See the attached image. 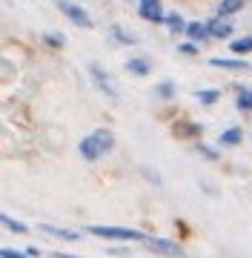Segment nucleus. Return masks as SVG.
<instances>
[{"label": "nucleus", "instance_id": "1", "mask_svg": "<svg viewBox=\"0 0 252 258\" xmlns=\"http://www.w3.org/2000/svg\"><path fill=\"white\" fill-rule=\"evenodd\" d=\"M115 147V135L109 132V129H95L92 135H86L83 141H80V155L86 158V161H101L103 155H109Z\"/></svg>", "mask_w": 252, "mask_h": 258}, {"label": "nucleus", "instance_id": "2", "mask_svg": "<svg viewBox=\"0 0 252 258\" xmlns=\"http://www.w3.org/2000/svg\"><path fill=\"white\" fill-rule=\"evenodd\" d=\"M86 232H92V235H101V238H118V241H149L146 232H138V230H126V227H103V224H95L89 227Z\"/></svg>", "mask_w": 252, "mask_h": 258}, {"label": "nucleus", "instance_id": "3", "mask_svg": "<svg viewBox=\"0 0 252 258\" xmlns=\"http://www.w3.org/2000/svg\"><path fill=\"white\" fill-rule=\"evenodd\" d=\"M55 3H57V9L63 12L66 18L75 23V26H80V29H92V18H89V15H86V12L80 9V6H77V3H69V0H55Z\"/></svg>", "mask_w": 252, "mask_h": 258}, {"label": "nucleus", "instance_id": "4", "mask_svg": "<svg viewBox=\"0 0 252 258\" xmlns=\"http://www.w3.org/2000/svg\"><path fill=\"white\" fill-rule=\"evenodd\" d=\"M89 72H92V81H95V86L101 89L106 98H118V89H115V83H112V78H109V72L103 69V66H98V63H92L89 66Z\"/></svg>", "mask_w": 252, "mask_h": 258}, {"label": "nucleus", "instance_id": "5", "mask_svg": "<svg viewBox=\"0 0 252 258\" xmlns=\"http://www.w3.org/2000/svg\"><path fill=\"white\" fill-rule=\"evenodd\" d=\"M138 15L143 20H149V23H163V20H166V12L160 6V0H140Z\"/></svg>", "mask_w": 252, "mask_h": 258}, {"label": "nucleus", "instance_id": "6", "mask_svg": "<svg viewBox=\"0 0 252 258\" xmlns=\"http://www.w3.org/2000/svg\"><path fill=\"white\" fill-rule=\"evenodd\" d=\"M155 252H160V255H169V258H181L184 255V249L178 247L175 241H166V238H149L146 241Z\"/></svg>", "mask_w": 252, "mask_h": 258}, {"label": "nucleus", "instance_id": "7", "mask_svg": "<svg viewBox=\"0 0 252 258\" xmlns=\"http://www.w3.org/2000/svg\"><path fill=\"white\" fill-rule=\"evenodd\" d=\"M209 63H212L215 69H232V72H246V69H249V63L241 60V57H212Z\"/></svg>", "mask_w": 252, "mask_h": 258}, {"label": "nucleus", "instance_id": "8", "mask_svg": "<svg viewBox=\"0 0 252 258\" xmlns=\"http://www.w3.org/2000/svg\"><path fill=\"white\" fill-rule=\"evenodd\" d=\"M206 26H209V35H212V37H229V35L235 32V26L229 23V20H224V18H215V20H209Z\"/></svg>", "mask_w": 252, "mask_h": 258}, {"label": "nucleus", "instance_id": "9", "mask_svg": "<svg viewBox=\"0 0 252 258\" xmlns=\"http://www.w3.org/2000/svg\"><path fill=\"white\" fill-rule=\"evenodd\" d=\"M149 60H143V57H132V60H126V72L138 75V78H143V75H149Z\"/></svg>", "mask_w": 252, "mask_h": 258}, {"label": "nucleus", "instance_id": "10", "mask_svg": "<svg viewBox=\"0 0 252 258\" xmlns=\"http://www.w3.org/2000/svg\"><path fill=\"white\" fill-rule=\"evenodd\" d=\"M187 35L192 37V40H206V37H209V26L192 20V23H187Z\"/></svg>", "mask_w": 252, "mask_h": 258}, {"label": "nucleus", "instance_id": "11", "mask_svg": "<svg viewBox=\"0 0 252 258\" xmlns=\"http://www.w3.org/2000/svg\"><path fill=\"white\" fill-rule=\"evenodd\" d=\"M40 230L46 232V235H55V238H63V241H77L80 235L77 232H69V230H60V227H52V224H43Z\"/></svg>", "mask_w": 252, "mask_h": 258}, {"label": "nucleus", "instance_id": "12", "mask_svg": "<svg viewBox=\"0 0 252 258\" xmlns=\"http://www.w3.org/2000/svg\"><path fill=\"white\" fill-rule=\"evenodd\" d=\"M243 3H246V0H221L218 15H221V18H226V15H235V12L243 9Z\"/></svg>", "mask_w": 252, "mask_h": 258}, {"label": "nucleus", "instance_id": "13", "mask_svg": "<svg viewBox=\"0 0 252 258\" xmlns=\"http://www.w3.org/2000/svg\"><path fill=\"white\" fill-rule=\"evenodd\" d=\"M241 138H243V132L238 126H232V129H226L218 141H221V147H235V144H241Z\"/></svg>", "mask_w": 252, "mask_h": 258}, {"label": "nucleus", "instance_id": "14", "mask_svg": "<svg viewBox=\"0 0 252 258\" xmlns=\"http://www.w3.org/2000/svg\"><path fill=\"white\" fill-rule=\"evenodd\" d=\"M229 49H232V55H249V52H252V35L232 40V43H229Z\"/></svg>", "mask_w": 252, "mask_h": 258}, {"label": "nucleus", "instance_id": "15", "mask_svg": "<svg viewBox=\"0 0 252 258\" xmlns=\"http://www.w3.org/2000/svg\"><path fill=\"white\" fill-rule=\"evenodd\" d=\"M195 98L204 103V106H212V103H218L221 92H218V89H201V92H195Z\"/></svg>", "mask_w": 252, "mask_h": 258}, {"label": "nucleus", "instance_id": "16", "mask_svg": "<svg viewBox=\"0 0 252 258\" xmlns=\"http://www.w3.org/2000/svg\"><path fill=\"white\" fill-rule=\"evenodd\" d=\"M163 23L169 26V32H187V23L178 18V15H166V20H163Z\"/></svg>", "mask_w": 252, "mask_h": 258}, {"label": "nucleus", "instance_id": "17", "mask_svg": "<svg viewBox=\"0 0 252 258\" xmlns=\"http://www.w3.org/2000/svg\"><path fill=\"white\" fill-rule=\"evenodd\" d=\"M0 221H3V227H6V230H12V232H29L26 227H23V224H20V221H15V218H9V215H3Z\"/></svg>", "mask_w": 252, "mask_h": 258}, {"label": "nucleus", "instance_id": "18", "mask_svg": "<svg viewBox=\"0 0 252 258\" xmlns=\"http://www.w3.org/2000/svg\"><path fill=\"white\" fill-rule=\"evenodd\" d=\"M235 103H238V109H241V112H249L252 109V92H241Z\"/></svg>", "mask_w": 252, "mask_h": 258}, {"label": "nucleus", "instance_id": "19", "mask_svg": "<svg viewBox=\"0 0 252 258\" xmlns=\"http://www.w3.org/2000/svg\"><path fill=\"white\" fill-rule=\"evenodd\" d=\"M43 40H46L49 46H55V49H60V46L66 43L63 35H57V32H46V35H43Z\"/></svg>", "mask_w": 252, "mask_h": 258}, {"label": "nucleus", "instance_id": "20", "mask_svg": "<svg viewBox=\"0 0 252 258\" xmlns=\"http://www.w3.org/2000/svg\"><path fill=\"white\" fill-rule=\"evenodd\" d=\"M112 37L123 40V43H135V35H126V29H121V26H112Z\"/></svg>", "mask_w": 252, "mask_h": 258}, {"label": "nucleus", "instance_id": "21", "mask_svg": "<svg viewBox=\"0 0 252 258\" xmlns=\"http://www.w3.org/2000/svg\"><path fill=\"white\" fill-rule=\"evenodd\" d=\"M158 95H160V98H172V95H175V83H160V86H158Z\"/></svg>", "mask_w": 252, "mask_h": 258}, {"label": "nucleus", "instance_id": "22", "mask_svg": "<svg viewBox=\"0 0 252 258\" xmlns=\"http://www.w3.org/2000/svg\"><path fill=\"white\" fill-rule=\"evenodd\" d=\"M178 52H181V55L195 57V55H198V46H195V43H181V46H178Z\"/></svg>", "mask_w": 252, "mask_h": 258}, {"label": "nucleus", "instance_id": "23", "mask_svg": "<svg viewBox=\"0 0 252 258\" xmlns=\"http://www.w3.org/2000/svg\"><path fill=\"white\" fill-rule=\"evenodd\" d=\"M0 258H26V252H18V249H12V247H3L0 249Z\"/></svg>", "mask_w": 252, "mask_h": 258}, {"label": "nucleus", "instance_id": "24", "mask_svg": "<svg viewBox=\"0 0 252 258\" xmlns=\"http://www.w3.org/2000/svg\"><path fill=\"white\" fill-rule=\"evenodd\" d=\"M55 258H77V255H66V252H52Z\"/></svg>", "mask_w": 252, "mask_h": 258}]
</instances>
